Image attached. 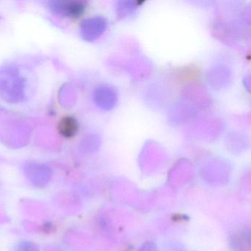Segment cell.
<instances>
[{"instance_id": "1", "label": "cell", "mask_w": 251, "mask_h": 251, "mask_svg": "<svg viewBox=\"0 0 251 251\" xmlns=\"http://www.w3.org/2000/svg\"><path fill=\"white\" fill-rule=\"evenodd\" d=\"M26 176L34 186H46L51 177V171L49 167L42 164H30L26 167Z\"/></svg>"}, {"instance_id": "4", "label": "cell", "mask_w": 251, "mask_h": 251, "mask_svg": "<svg viewBox=\"0 0 251 251\" xmlns=\"http://www.w3.org/2000/svg\"><path fill=\"white\" fill-rule=\"evenodd\" d=\"M16 251H39L36 245L30 242H23L17 247Z\"/></svg>"}, {"instance_id": "3", "label": "cell", "mask_w": 251, "mask_h": 251, "mask_svg": "<svg viewBox=\"0 0 251 251\" xmlns=\"http://www.w3.org/2000/svg\"><path fill=\"white\" fill-rule=\"evenodd\" d=\"M60 133L64 137L70 138L74 136L78 130V123L73 117H64L58 126Z\"/></svg>"}, {"instance_id": "2", "label": "cell", "mask_w": 251, "mask_h": 251, "mask_svg": "<svg viewBox=\"0 0 251 251\" xmlns=\"http://www.w3.org/2000/svg\"><path fill=\"white\" fill-rule=\"evenodd\" d=\"M50 8L56 14L70 17H78L84 11L83 4L77 2H52L50 3Z\"/></svg>"}]
</instances>
